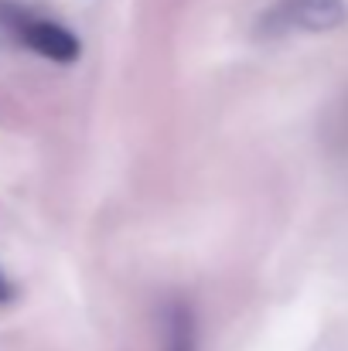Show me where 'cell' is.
Wrapping results in <instances>:
<instances>
[{"label":"cell","mask_w":348,"mask_h":351,"mask_svg":"<svg viewBox=\"0 0 348 351\" xmlns=\"http://www.w3.org/2000/svg\"><path fill=\"white\" fill-rule=\"evenodd\" d=\"M14 297V287H10V280L3 276V269H0V304H7Z\"/></svg>","instance_id":"cell-4"},{"label":"cell","mask_w":348,"mask_h":351,"mask_svg":"<svg viewBox=\"0 0 348 351\" xmlns=\"http://www.w3.org/2000/svg\"><path fill=\"white\" fill-rule=\"evenodd\" d=\"M164 351H195V317L185 304H174L164 317Z\"/></svg>","instance_id":"cell-3"},{"label":"cell","mask_w":348,"mask_h":351,"mask_svg":"<svg viewBox=\"0 0 348 351\" xmlns=\"http://www.w3.org/2000/svg\"><path fill=\"white\" fill-rule=\"evenodd\" d=\"M0 21L21 45H27L41 58H51V62H62V65L79 58V38L58 21L31 17L24 7H14V3H0Z\"/></svg>","instance_id":"cell-1"},{"label":"cell","mask_w":348,"mask_h":351,"mask_svg":"<svg viewBox=\"0 0 348 351\" xmlns=\"http://www.w3.org/2000/svg\"><path fill=\"white\" fill-rule=\"evenodd\" d=\"M345 17V0H280L273 24L287 31H332Z\"/></svg>","instance_id":"cell-2"}]
</instances>
